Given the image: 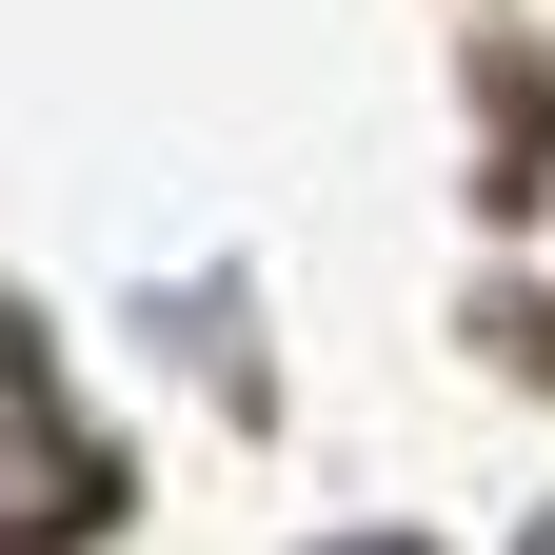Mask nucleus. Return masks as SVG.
<instances>
[{
    "instance_id": "f257e3e1",
    "label": "nucleus",
    "mask_w": 555,
    "mask_h": 555,
    "mask_svg": "<svg viewBox=\"0 0 555 555\" xmlns=\"http://www.w3.org/2000/svg\"><path fill=\"white\" fill-rule=\"evenodd\" d=\"M40 535H100V456H80V416L0 358V555H40Z\"/></svg>"
},
{
    "instance_id": "f03ea898",
    "label": "nucleus",
    "mask_w": 555,
    "mask_h": 555,
    "mask_svg": "<svg viewBox=\"0 0 555 555\" xmlns=\"http://www.w3.org/2000/svg\"><path fill=\"white\" fill-rule=\"evenodd\" d=\"M535 555H555V516H535Z\"/></svg>"
}]
</instances>
